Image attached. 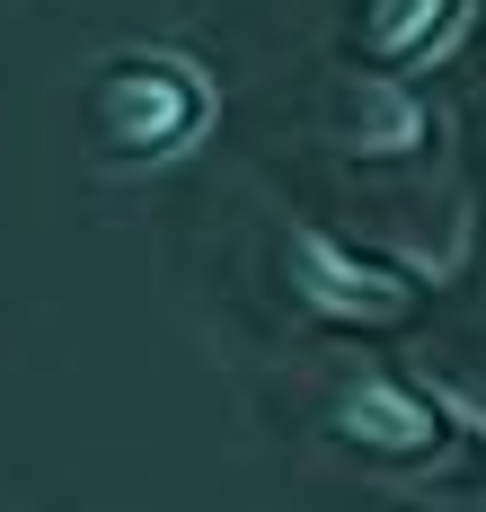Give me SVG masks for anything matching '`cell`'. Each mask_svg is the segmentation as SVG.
Masks as SVG:
<instances>
[{"mask_svg":"<svg viewBox=\"0 0 486 512\" xmlns=\"http://www.w3.org/2000/svg\"><path fill=\"white\" fill-rule=\"evenodd\" d=\"M89 115H98V142L115 159H177L213 124V80L186 53H124L98 71Z\"/></svg>","mask_w":486,"mask_h":512,"instance_id":"cell-1","label":"cell"},{"mask_svg":"<svg viewBox=\"0 0 486 512\" xmlns=\"http://www.w3.org/2000/svg\"><path fill=\"white\" fill-rule=\"evenodd\" d=\"M283 274H292V292L319 309V318H336V327H398L407 301H416L389 265H372L363 248H345V239H327V230H292V239H283Z\"/></svg>","mask_w":486,"mask_h":512,"instance_id":"cell-2","label":"cell"},{"mask_svg":"<svg viewBox=\"0 0 486 512\" xmlns=\"http://www.w3.org/2000/svg\"><path fill=\"white\" fill-rule=\"evenodd\" d=\"M327 142H345V151H416L425 142V106H416V89H398L389 71H336V89H327Z\"/></svg>","mask_w":486,"mask_h":512,"instance_id":"cell-3","label":"cell"},{"mask_svg":"<svg viewBox=\"0 0 486 512\" xmlns=\"http://www.w3.org/2000/svg\"><path fill=\"white\" fill-rule=\"evenodd\" d=\"M327 424L345 442H363V451H389V460H416V451H433V433H442L433 407L416 389H398V380H345L336 407H327Z\"/></svg>","mask_w":486,"mask_h":512,"instance_id":"cell-4","label":"cell"},{"mask_svg":"<svg viewBox=\"0 0 486 512\" xmlns=\"http://www.w3.org/2000/svg\"><path fill=\"white\" fill-rule=\"evenodd\" d=\"M451 18V0H372V18H363V36H372V53H425L433 27Z\"/></svg>","mask_w":486,"mask_h":512,"instance_id":"cell-5","label":"cell"},{"mask_svg":"<svg viewBox=\"0 0 486 512\" xmlns=\"http://www.w3.org/2000/svg\"><path fill=\"white\" fill-rule=\"evenodd\" d=\"M433 398H442V407H451V415H460V424H469V433L486 442V389H460V380H442Z\"/></svg>","mask_w":486,"mask_h":512,"instance_id":"cell-6","label":"cell"},{"mask_svg":"<svg viewBox=\"0 0 486 512\" xmlns=\"http://www.w3.org/2000/svg\"><path fill=\"white\" fill-rule=\"evenodd\" d=\"M478 512H486V504H478Z\"/></svg>","mask_w":486,"mask_h":512,"instance_id":"cell-7","label":"cell"}]
</instances>
